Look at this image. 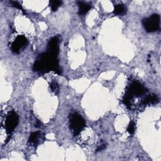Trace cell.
<instances>
[{"mask_svg":"<svg viewBox=\"0 0 161 161\" xmlns=\"http://www.w3.org/2000/svg\"><path fill=\"white\" fill-rule=\"evenodd\" d=\"M33 70L35 72H47L53 71L58 74H61L58 62L57 57L48 53H43L39 55L36 61L33 66Z\"/></svg>","mask_w":161,"mask_h":161,"instance_id":"6da1fadb","label":"cell"},{"mask_svg":"<svg viewBox=\"0 0 161 161\" xmlns=\"http://www.w3.org/2000/svg\"><path fill=\"white\" fill-rule=\"evenodd\" d=\"M70 128L74 135H77L84 128L86 122L84 119L77 113L70 115Z\"/></svg>","mask_w":161,"mask_h":161,"instance_id":"7a4b0ae2","label":"cell"},{"mask_svg":"<svg viewBox=\"0 0 161 161\" xmlns=\"http://www.w3.org/2000/svg\"><path fill=\"white\" fill-rule=\"evenodd\" d=\"M142 24L147 32L155 31L160 27V16L157 14H153L149 18L143 19Z\"/></svg>","mask_w":161,"mask_h":161,"instance_id":"3957f363","label":"cell"},{"mask_svg":"<svg viewBox=\"0 0 161 161\" xmlns=\"http://www.w3.org/2000/svg\"><path fill=\"white\" fill-rule=\"evenodd\" d=\"M19 117L18 114L14 111H11L7 116L5 121V128L6 132L10 135L18 124Z\"/></svg>","mask_w":161,"mask_h":161,"instance_id":"277c9868","label":"cell"},{"mask_svg":"<svg viewBox=\"0 0 161 161\" xmlns=\"http://www.w3.org/2000/svg\"><path fill=\"white\" fill-rule=\"evenodd\" d=\"M146 92V89L139 82H133L128 89V92L125 95L130 99L132 96H139L143 94Z\"/></svg>","mask_w":161,"mask_h":161,"instance_id":"5b68a950","label":"cell"},{"mask_svg":"<svg viewBox=\"0 0 161 161\" xmlns=\"http://www.w3.org/2000/svg\"><path fill=\"white\" fill-rule=\"evenodd\" d=\"M28 40L24 35H18L11 44V50L14 53H18L27 44Z\"/></svg>","mask_w":161,"mask_h":161,"instance_id":"8992f818","label":"cell"},{"mask_svg":"<svg viewBox=\"0 0 161 161\" xmlns=\"http://www.w3.org/2000/svg\"><path fill=\"white\" fill-rule=\"evenodd\" d=\"M58 40L57 37L52 38L48 43V52L57 57L58 53Z\"/></svg>","mask_w":161,"mask_h":161,"instance_id":"52a82bcc","label":"cell"},{"mask_svg":"<svg viewBox=\"0 0 161 161\" xmlns=\"http://www.w3.org/2000/svg\"><path fill=\"white\" fill-rule=\"evenodd\" d=\"M77 4L79 6V14H81V15L86 14L91 8V5L87 3H83L82 1H78Z\"/></svg>","mask_w":161,"mask_h":161,"instance_id":"ba28073f","label":"cell"},{"mask_svg":"<svg viewBox=\"0 0 161 161\" xmlns=\"http://www.w3.org/2000/svg\"><path fill=\"white\" fill-rule=\"evenodd\" d=\"M42 133L40 131H36V132H33L31 133L29 137V142L32 144H37L39 143L40 139L42 140Z\"/></svg>","mask_w":161,"mask_h":161,"instance_id":"9c48e42d","label":"cell"},{"mask_svg":"<svg viewBox=\"0 0 161 161\" xmlns=\"http://www.w3.org/2000/svg\"><path fill=\"white\" fill-rule=\"evenodd\" d=\"M158 101V97L156 95L152 94V95H148L146 98H145L142 102V103L145 105L148 104H152L155 103Z\"/></svg>","mask_w":161,"mask_h":161,"instance_id":"30bf717a","label":"cell"},{"mask_svg":"<svg viewBox=\"0 0 161 161\" xmlns=\"http://www.w3.org/2000/svg\"><path fill=\"white\" fill-rule=\"evenodd\" d=\"M126 13V8L123 4H119L115 6L114 9V13L116 15H122Z\"/></svg>","mask_w":161,"mask_h":161,"instance_id":"8fae6325","label":"cell"},{"mask_svg":"<svg viewBox=\"0 0 161 161\" xmlns=\"http://www.w3.org/2000/svg\"><path fill=\"white\" fill-rule=\"evenodd\" d=\"M62 1H57V0H54V1H50V6L51 7V9L53 11H55L57 10V9L61 6L62 4Z\"/></svg>","mask_w":161,"mask_h":161,"instance_id":"7c38bea8","label":"cell"},{"mask_svg":"<svg viewBox=\"0 0 161 161\" xmlns=\"http://www.w3.org/2000/svg\"><path fill=\"white\" fill-rule=\"evenodd\" d=\"M135 129V125L133 121H130L129 123L128 128H127V131L130 134H133Z\"/></svg>","mask_w":161,"mask_h":161,"instance_id":"4fadbf2b","label":"cell"},{"mask_svg":"<svg viewBox=\"0 0 161 161\" xmlns=\"http://www.w3.org/2000/svg\"><path fill=\"white\" fill-rule=\"evenodd\" d=\"M50 88H51V90L53 92H55V94H57L58 92L59 87H58V85L57 84V82H52L51 84H50Z\"/></svg>","mask_w":161,"mask_h":161,"instance_id":"5bb4252c","label":"cell"},{"mask_svg":"<svg viewBox=\"0 0 161 161\" xmlns=\"http://www.w3.org/2000/svg\"><path fill=\"white\" fill-rule=\"evenodd\" d=\"M10 3L12 4V5H13V6H14V7L16 8L19 9L21 10L23 12H24V10H23L22 6H21L18 2H16V1H11Z\"/></svg>","mask_w":161,"mask_h":161,"instance_id":"9a60e30c","label":"cell"},{"mask_svg":"<svg viewBox=\"0 0 161 161\" xmlns=\"http://www.w3.org/2000/svg\"><path fill=\"white\" fill-rule=\"evenodd\" d=\"M106 147V145L105 144V143H104V144H102V145H99L97 148V149H96V152H99V151H101V150H104L105 148Z\"/></svg>","mask_w":161,"mask_h":161,"instance_id":"2e32d148","label":"cell"}]
</instances>
